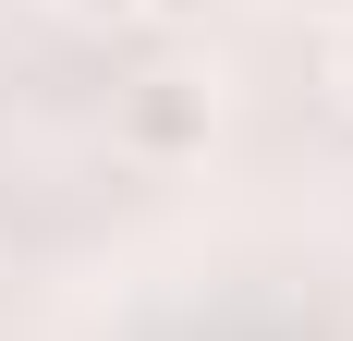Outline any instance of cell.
Returning a JSON list of instances; mask_svg holds the SVG:
<instances>
[{
    "label": "cell",
    "instance_id": "cell-1",
    "mask_svg": "<svg viewBox=\"0 0 353 341\" xmlns=\"http://www.w3.org/2000/svg\"><path fill=\"white\" fill-rule=\"evenodd\" d=\"M122 135H134L146 159L208 146V86H195V73H146V86H134V110H122Z\"/></svg>",
    "mask_w": 353,
    "mask_h": 341
},
{
    "label": "cell",
    "instance_id": "cell-2",
    "mask_svg": "<svg viewBox=\"0 0 353 341\" xmlns=\"http://www.w3.org/2000/svg\"><path fill=\"white\" fill-rule=\"evenodd\" d=\"M329 86H341V98H353V25H341V49H329Z\"/></svg>",
    "mask_w": 353,
    "mask_h": 341
},
{
    "label": "cell",
    "instance_id": "cell-3",
    "mask_svg": "<svg viewBox=\"0 0 353 341\" xmlns=\"http://www.w3.org/2000/svg\"><path fill=\"white\" fill-rule=\"evenodd\" d=\"M146 12H208V0H146Z\"/></svg>",
    "mask_w": 353,
    "mask_h": 341
}]
</instances>
